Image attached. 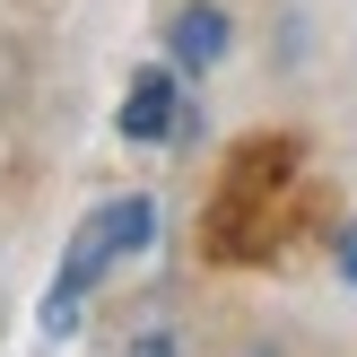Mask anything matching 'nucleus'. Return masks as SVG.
I'll return each instance as SVG.
<instances>
[{"instance_id":"f03ea898","label":"nucleus","mask_w":357,"mask_h":357,"mask_svg":"<svg viewBox=\"0 0 357 357\" xmlns=\"http://www.w3.org/2000/svg\"><path fill=\"white\" fill-rule=\"evenodd\" d=\"M183 131V96H174L166 70H149V79H131V105H122V139H139V149H157V139Z\"/></svg>"},{"instance_id":"7ed1b4c3","label":"nucleus","mask_w":357,"mask_h":357,"mask_svg":"<svg viewBox=\"0 0 357 357\" xmlns=\"http://www.w3.org/2000/svg\"><path fill=\"white\" fill-rule=\"evenodd\" d=\"M218 52H227V17L209 9V0H192V9L174 17V61H183V70H209Z\"/></svg>"},{"instance_id":"20e7f679","label":"nucleus","mask_w":357,"mask_h":357,"mask_svg":"<svg viewBox=\"0 0 357 357\" xmlns=\"http://www.w3.org/2000/svg\"><path fill=\"white\" fill-rule=\"evenodd\" d=\"M340 279H349V288H357V227H349V236H340Z\"/></svg>"},{"instance_id":"f257e3e1","label":"nucleus","mask_w":357,"mask_h":357,"mask_svg":"<svg viewBox=\"0 0 357 357\" xmlns=\"http://www.w3.org/2000/svg\"><path fill=\"white\" fill-rule=\"evenodd\" d=\"M157 236V209L139 201H114V209H96V218L79 227V244H70V261H61V279H52V305H44V323L52 331H79V305H87V288H96L105 271H114L122 253H139V244Z\"/></svg>"}]
</instances>
